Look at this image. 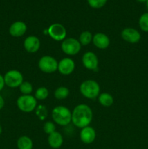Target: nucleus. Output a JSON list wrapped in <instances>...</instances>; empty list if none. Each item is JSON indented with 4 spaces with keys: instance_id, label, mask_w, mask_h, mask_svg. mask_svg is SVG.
Here are the masks:
<instances>
[{
    "instance_id": "obj_12",
    "label": "nucleus",
    "mask_w": 148,
    "mask_h": 149,
    "mask_svg": "<svg viewBox=\"0 0 148 149\" xmlns=\"http://www.w3.org/2000/svg\"><path fill=\"white\" fill-rule=\"evenodd\" d=\"M25 49L29 53H35L38 52L41 47V42L39 38L36 36H29L26 38L23 42Z\"/></svg>"
},
{
    "instance_id": "obj_19",
    "label": "nucleus",
    "mask_w": 148,
    "mask_h": 149,
    "mask_svg": "<svg viewBox=\"0 0 148 149\" xmlns=\"http://www.w3.org/2000/svg\"><path fill=\"white\" fill-rule=\"evenodd\" d=\"M69 94V89L65 86H60V87H57L54 93L55 97L57 100H64L68 97Z\"/></svg>"
},
{
    "instance_id": "obj_6",
    "label": "nucleus",
    "mask_w": 148,
    "mask_h": 149,
    "mask_svg": "<svg viewBox=\"0 0 148 149\" xmlns=\"http://www.w3.org/2000/svg\"><path fill=\"white\" fill-rule=\"evenodd\" d=\"M62 52L68 55H75L81 51V45L78 39L75 38H67L62 41L61 44Z\"/></svg>"
},
{
    "instance_id": "obj_28",
    "label": "nucleus",
    "mask_w": 148,
    "mask_h": 149,
    "mask_svg": "<svg viewBox=\"0 0 148 149\" xmlns=\"http://www.w3.org/2000/svg\"><path fill=\"white\" fill-rule=\"evenodd\" d=\"M4 103H5V102H4V97L0 95V110H1L4 108Z\"/></svg>"
},
{
    "instance_id": "obj_29",
    "label": "nucleus",
    "mask_w": 148,
    "mask_h": 149,
    "mask_svg": "<svg viewBox=\"0 0 148 149\" xmlns=\"http://www.w3.org/2000/svg\"><path fill=\"white\" fill-rule=\"evenodd\" d=\"M136 1H139V2H142V3H143V2H146L147 0H136Z\"/></svg>"
},
{
    "instance_id": "obj_3",
    "label": "nucleus",
    "mask_w": 148,
    "mask_h": 149,
    "mask_svg": "<svg viewBox=\"0 0 148 149\" xmlns=\"http://www.w3.org/2000/svg\"><path fill=\"white\" fill-rule=\"evenodd\" d=\"M80 92L86 98L94 100L100 94V84L94 80H86L80 85Z\"/></svg>"
},
{
    "instance_id": "obj_18",
    "label": "nucleus",
    "mask_w": 148,
    "mask_h": 149,
    "mask_svg": "<svg viewBox=\"0 0 148 149\" xmlns=\"http://www.w3.org/2000/svg\"><path fill=\"white\" fill-rule=\"evenodd\" d=\"M98 101L100 104L104 107H110L114 103L113 97L107 93H100L98 96Z\"/></svg>"
},
{
    "instance_id": "obj_27",
    "label": "nucleus",
    "mask_w": 148,
    "mask_h": 149,
    "mask_svg": "<svg viewBox=\"0 0 148 149\" xmlns=\"http://www.w3.org/2000/svg\"><path fill=\"white\" fill-rule=\"evenodd\" d=\"M4 86H5V83H4V76H2L0 74V92L4 89Z\"/></svg>"
},
{
    "instance_id": "obj_10",
    "label": "nucleus",
    "mask_w": 148,
    "mask_h": 149,
    "mask_svg": "<svg viewBox=\"0 0 148 149\" xmlns=\"http://www.w3.org/2000/svg\"><path fill=\"white\" fill-rule=\"evenodd\" d=\"M121 37L126 42L131 44H136L141 39V34L138 30L133 28H125L121 31Z\"/></svg>"
},
{
    "instance_id": "obj_14",
    "label": "nucleus",
    "mask_w": 148,
    "mask_h": 149,
    "mask_svg": "<svg viewBox=\"0 0 148 149\" xmlns=\"http://www.w3.org/2000/svg\"><path fill=\"white\" fill-rule=\"evenodd\" d=\"M27 25L23 21H15L10 26L9 33L13 37L23 36L27 31Z\"/></svg>"
},
{
    "instance_id": "obj_15",
    "label": "nucleus",
    "mask_w": 148,
    "mask_h": 149,
    "mask_svg": "<svg viewBox=\"0 0 148 149\" xmlns=\"http://www.w3.org/2000/svg\"><path fill=\"white\" fill-rule=\"evenodd\" d=\"M92 42L94 46L100 49H107L110 44V38L104 33H97L93 36Z\"/></svg>"
},
{
    "instance_id": "obj_26",
    "label": "nucleus",
    "mask_w": 148,
    "mask_h": 149,
    "mask_svg": "<svg viewBox=\"0 0 148 149\" xmlns=\"http://www.w3.org/2000/svg\"><path fill=\"white\" fill-rule=\"evenodd\" d=\"M43 130L44 132L49 135L56 131V127H55V125L53 122H51V121H48V122H46L44 124Z\"/></svg>"
},
{
    "instance_id": "obj_4",
    "label": "nucleus",
    "mask_w": 148,
    "mask_h": 149,
    "mask_svg": "<svg viewBox=\"0 0 148 149\" xmlns=\"http://www.w3.org/2000/svg\"><path fill=\"white\" fill-rule=\"evenodd\" d=\"M17 108L25 113H30L36 109L37 100L31 95H22L17 100Z\"/></svg>"
},
{
    "instance_id": "obj_21",
    "label": "nucleus",
    "mask_w": 148,
    "mask_h": 149,
    "mask_svg": "<svg viewBox=\"0 0 148 149\" xmlns=\"http://www.w3.org/2000/svg\"><path fill=\"white\" fill-rule=\"evenodd\" d=\"M49 96V90L46 87H39L35 92L34 97H36V100H46Z\"/></svg>"
},
{
    "instance_id": "obj_16",
    "label": "nucleus",
    "mask_w": 148,
    "mask_h": 149,
    "mask_svg": "<svg viewBox=\"0 0 148 149\" xmlns=\"http://www.w3.org/2000/svg\"><path fill=\"white\" fill-rule=\"evenodd\" d=\"M47 141L51 148L57 149L60 148L63 143V137L60 132L55 131L53 133L48 135Z\"/></svg>"
},
{
    "instance_id": "obj_2",
    "label": "nucleus",
    "mask_w": 148,
    "mask_h": 149,
    "mask_svg": "<svg viewBox=\"0 0 148 149\" xmlns=\"http://www.w3.org/2000/svg\"><path fill=\"white\" fill-rule=\"evenodd\" d=\"M52 117L54 122L59 126H67L72 120V112L65 106H58L52 110Z\"/></svg>"
},
{
    "instance_id": "obj_25",
    "label": "nucleus",
    "mask_w": 148,
    "mask_h": 149,
    "mask_svg": "<svg viewBox=\"0 0 148 149\" xmlns=\"http://www.w3.org/2000/svg\"><path fill=\"white\" fill-rule=\"evenodd\" d=\"M107 0H87L89 5L94 9H100L104 7Z\"/></svg>"
},
{
    "instance_id": "obj_5",
    "label": "nucleus",
    "mask_w": 148,
    "mask_h": 149,
    "mask_svg": "<svg viewBox=\"0 0 148 149\" xmlns=\"http://www.w3.org/2000/svg\"><path fill=\"white\" fill-rule=\"evenodd\" d=\"M4 79L6 86L10 88H16L23 82V76L18 70L12 69L6 72Z\"/></svg>"
},
{
    "instance_id": "obj_24",
    "label": "nucleus",
    "mask_w": 148,
    "mask_h": 149,
    "mask_svg": "<svg viewBox=\"0 0 148 149\" xmlns=\"http://www.w3.org/2000/svg\"><path fill=\"white\" fill-rule=\"evenodd\" d=\"M139 26L141 30L148 32V13H145L139 19Z\"/></svg>"
},
{
    "instance_id": "obj_20",
    "label": "nucleus",
    "mask_w": 148,
    "mask_h": 149,
    "mask_svg": "<svg viewBox=\"0 0 148 149\" xmlns=\"http://www.w3.org/2000/svg\"><path fill=\"white\" fill-rule=\"evenodd\" d=\"M93 39V35L89 31H83L82 33L80 34L79 39L78 41L81 43V46H86V45H89Z\"/></svg>"
},
{
    "instance_id": "obj_23",
    "label": "nucleus",
    "mask_w": 148,
    "mask_h": 149,
    "mask_svg": "<svg viewBox=\"0 0 148 149\" xmlns=\"http://www.w3.org/2000/svg\"><path fill=\"white\" fill-rule=\"evenodd\" d=\"M19 89L23 95H31L33 90L31 83L27 81H23V82L19 87Z\"/></svg>"
},
{
    "instance_id": "obj_9",
    "label": "nucleus",
    "mask_w": 148,
    "mask_h": 149,
    "mask_svg": "<svg viewBox=\"0 0 148 149\" xmlns=\"http://www.w3.org/2000/svg\"><path fill=\"white\" fill-rule=\"evenodd\" d=\"M82 63L84 66L88 70L95 71L98 69V58L95 53L91 51H88L83 55Z\"/></svg>"
},
{
    "instance_id": "obj_22",
    "label": "nucleus",
    "mask_w": 148,
    "mask_h": 149,
    "mask_svg": "<svg viewBox=\"0 0 148 149\" xmlns=\"http://www.w3.org/2000/svg\"><path fill=\"white\" fill-rule=\"evenodd\" d=\"M35 113L37 117L41 121L45 120L48 116V110L46 106L44 105H39L36 106L35 109Z\"/></svg>"
},
{
    "instance_id": "obj_8",
    "label": "nucleus",
    "mask_w": 148,
    "mask_h": 149,
    "mask_svg": "<svg viewBox=\"0 0 148 149\" xmlns=\"http://www.w3.org/2000/svg\"><path fill=\"white\" fill-rule=\"evenodd\" d=\"M48 35L55 41H63L66 37L67 31L65 26L58 23H55L49 26L47 29Z\"/></svg>"
},
{
    "instance_id": "obj_1",
    "label": "nucleus",
    "mask_w": 148,
    "mask_h": 149,
    "mask_svg": "<svg viewBox=\"0 0 148 149\" xmlns=\"http://www.w3.org/2000/svg\"><path fill=\"white\" fill-rule=\"evenodd\" d=\"M93 119V112L91 108L87 105L79 104L74 108L72 112L71 122L76 127L82 129L89 126Z\"/></svg>"
},
{
    "instance_id": "obj_17",
    "label": "nucleus",
    "mask_w": 148,
    "mask_h": 149,
    "mask_svg": "<svg viewBox=\"0 0 148 149\" xmlns=\"http://www.w3.org/2000/svg\"><path fill=\"white\" fill-rule=\"evenodd\" d=\"M17 146L18 149H33V143L30 138L23 135L17 139Z\"/></svg>"
},
{
    "instance_id": "obj_31",
    "label": "nucleus",
    "mask_w": 148,
    "mask_h": 149,
    "mask_svg": "<svg viewBox=\"0 0 148 149\" xmlns=\"http://www.w3.org/2000/svg\"><path fill=\"white\" fill-rule=\"evenodd\" d=\"M146 7H147V10H148V0H147L146 1Z\"/></svg>"
},
{
    "instance_id": "obj_13",
    "label": "nucleus",
    "mask_w": 148,
    "mask_h": 149,
    "mask_svg": "<svg viewBox=\"0 0 148 149\" xmlns=\"http://www.w3.org/2000/svg\"><path fill=\"white\" fill-rule=\"evenodd\" d=\"M96 131L92 127L87 126L82 128L80 132V139L85 144H91L95 141Z\"/></svg>"
},
{
    "instance_id": "obj_30",
    "label": "nucleus",
    "mask_w": 148,
    "mask_h": 149,
    "mask_svg": "<svg viewBox=\"0 0 148 149\" xmlns=\"http://www.w3.org/2000/svg\"><path fill=\"white\" fill-rule=\"evenodd\" d=\"M2 133V127H1V125H0V135Z\"/></svg>"
},
{
    "instance_id": "obj_7",
    "label": "nucleus",
    "mask_w": 148,
    "mask_h": 149,
    "mask_svg": "<svg viewBox=\"0 0 148 149\" xmlns=\"http://www.w3.org/2000/svg\"><path fill=\"white\" fill-rule=\"evenodd\" d=\"M38 65L42 72L51 74L55 72L57 70L58 61L54 57L50 55H44L39 59Z\"/></svg>"
},
{
    "instance_id": "obj_11",
    "label": "nucleus",
    "mask_w": 148,
    "mask_h": 149,
    "mask_svg": "<svg viewBox=\"0 0 148 149\" xmlns=\"http://www.w3.org/2000/svg\"><path fill=\"white\" fill-rule=\"evenodd\" d=\"M75 64L73 59L65 58L58 62L57 70L62 75L68 76L72 74L75 69Z\"/></svg>"
}]
</instances>
